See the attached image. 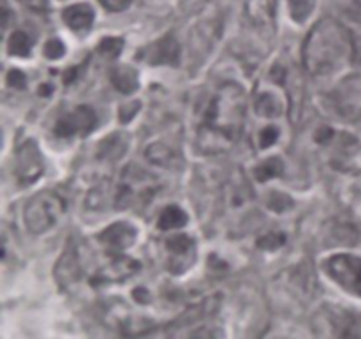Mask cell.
<instances>
[{"mask_svg":"<svg viewBox=\"0 0 361 339\" xmlns=\"http://www.w3.org/2000/svg\"><path fill=\"white\" fill-rule=\"evenodd\" d=\"M63 212H66L63 198L53 191H42L32 196L25 207V225L28 232L35 235L46 233L60 221Z\"/></svg>","mask_w":361,"mask_h":339,"instance_id":"4","label":"cell"},{"mask_svg":"<svg viewBox=\"0 0 361 339\" xmlns=\"http://www.w3.org/2000/svg\"><path fill=\"white\" fill-rule=\"evenodd\" d=\"M270 207L277 212H284L288 208L293 207V200L288 196V194L274 193L270 198Z\"/></svg>","mask_w":361,"mask_h":339,"instance_id":"28","label":"cell"},{"mask_svg":"<svg viewBox=\"0 0 361 339\" xmlns=\"http://www.w3.org/2000/svg\"><path fill=\"white\" fill-rule=\"evenodd\" d=\"M63 23L73 30H88L94 23L95 13L88 4H74V6L67 7L62 14Z\"/></svg>","mask_w":361,"mask_h":339,"instance_id":"13","label":"cell"},{"mask_svg":"<svg viewBox=\"0 0 361 339\" xmlns=\"http://www.w3.org/2000/svg\"><path fill=\"white\" fill-rule=\"evenodd\" d=\"M254 106H256V112L261 117H279L284 112L282 95L279 92L270 90V88H264V90L257 92Z\"/></svg>","mask_w":361,"mask_h":339,"instance_id":"14","label":"cell"},{"mask_svg":"<svg viewBox=\"0 0 361 339\" xmlns=\"http://www.w3.org/2000/svg\"><path fill=\"white\" fill-rule=\"evenodd\" d=\"M245 7L247 14L256 25H268V21L271 20L270 6L267 0H249Z\"/></svg>","mask_w":361,"mask_h":339,"instance_id":"20","label":"cell"},{"mask_svg":"<svg viewBox=\"0 0 361 339\" xmlns=\"http://www.w3.org/2000/svg\"><path fill=\"white\" fill-rule=\"evenodd\" d=\"M351 34L353 42V62L361 69V16L353 18L351 25H345Z\"/></svg>","mask_w":361,"mask_h":339,"instance_id":"22","label":"cell"},{"mask_svg":"<svg viewBox=\"0 0 361 339\" xmlns=\"http://www.w3.org/2000/svg\"><path fill=\"white\" fill-rule=\"evenodd\" d=\"M44 173V159L34 140H27L20 145L14 157V175L21 186L35 182Z\"/></svg>","mask_w":361,"mask_h":339,"instance_id":"6","label":"cell"},{"mask_svg":"<svg viewBox=\"0 0 361 339\" xmlns=\"http://www.w3.org/2000/svg\"><path fill=\"white\" fill-rule=\"evenodd\" d=\"M286 244V235L281 232H274V233H268V235L261 237L257 240V246L264 251H275L279 247H282Z\"/></svg>","mask_w":361,"mask_h":339,"instance_id":"25","label":"cell"},{"mask_svg":"<svg viewBox=\"0 0 361 339\" xmlns=\"http://www.w3.org/2000/svg\"><path fill=\"white\" fill-rule=\"evenodd\" d=\"M353 60V42L348 27L334 18L317 21L303 44V66L312 76H331Z\"/></svg>","mask_w":361,"mask_h":339,"instance_id":"2","label":"cell"},{"mask_svg":"<svg viewBox=\"0 0 361 339\" xmlns=\"http://www.w3.org/2000/svg\"><path fill=\"white\" fill-rule=\"evenodd\" d=\"M9 14H11V9H9V6H7V2H6V0H2V18H4L2 25H4V28H7V27H9Z\"/></svg>","mask_w":361,"mask_h":339,"instance_id":"32","label":"cell"},{"mask_svg":"<svg viewBox=\"0 0 361 339\" xmlns=\"http://www.w3.org/2000/svg\"><path fill=\"white\" fill-rule=\"evenodd\" d=\"M324 272L353 295L361 297V258L355 254H335L324 261Z\"/></svg>","mask_w":361,"mask_h":339,"instance_id":"5","label":"cell"},{"mask_svg":"<svg viewBox=\"0 0 361 339\" xmlns=\"http://www.w3.org/2000/svg\"><path fill=\"white\" fill-rule=\"evenodd\" d=\"M282 173H284V162L279 157L267 159V161H263L254 170L257 182H267V180L274 179V177H281Z\"/></svg>","mask_w":361,"mask_h":339,"instance_id":"18","label":"cell"},{"mask_svg":"<svg viewBox=\"0 0 361 339\" xmlns=\"http://www.w3.org/2000/svg\"><path fill=\"white\" fill-rule=\"evenodd\" d=\"M7 83H9V87L16 88V90H23L25 85H27V76L20 69H11L9 74H7Z\"/></svg>","mask_w":361,"mask_h":339,"instance_id":"29","label":"cell"},{"mask_svg":"<svg viewBox=\"0 0 361 339\" xmlns=\"http://www.w3.org/2000/svg\"><path fill=\"white\" fill-rule=\"evenodd\" d=\"M118 145H127L126 141H123V138L120 136V134H115V136H111V138H108V140H104V143L101 145V157L118 159L120 155L123 154V152L115 150V147H118Z\"/></svg>","mask_w":361,"mask_h":339,"instance_id":"24","label":"cell"},{"mask_svg":"<svg viewBox=\"0 0 361 339\" xmlns=\"http://www.w3.org/2000/svg\"><path fill=\"white\" fill-rule=\"evenodd\" d=\"M122 49H123V39L120 37H104L97 46L99 55L106 56V59H116Z\"/></svg>","mask_w":361,"mask_h":339,"instance_id":"23","label":"cell"},{"mask_svg":"<svg viewBox=\"0 0 361 339\" xmlns=\"http://www.w3.org/2000/svg\"><path fill=\"white\" fill-rule=\"evenodd\" d=\"M63 53H66V46H63V42L60 41V39H49V41L44 44L46 59L49 60L62 59Z\"/></svg>","mask_w":361,"mask_h":339,"instance_id":"27","label":"cell"},{"mask_svg":"<svg viewBox=\"0 0 361 339\" xmlns=\"http://www.w3.org/2000/svg\"><path fill=\"white\" fill-rule=\"evenodd\" d=\"M247 113V94L242 85H221L208 101L203 122L197 127V150L207 155L228 152L242 136Z\"/></svg>","mask_w":361,"mask_h":339,"instance_id":"1","label":"cell"},{"mask_svg":"<svg viewBox=\"0 0 361 339\" xmlns=\"http://www.w3.org/2000/svg\"><path fill=\"white\" fill-rule=\"evenodd\" d=\"M99 2L104 9L111 11V13H120V11H126L133 4V0H99Z\"/></svg>","mask_w":361,"mask_h":339,"instance_id":"30","label":"cell"},{"mask_svg":"<svg viewBox=\"0 0 361 339\" xmlns=\"http://www.w3.org/2000/svg\"><path fill=\"white\" fill-rule=\"evenodd\" d=\"M140 60L150 66H176L180 62V44L175 35L168 34L140 52Z\"/></svg>","mask_w":361,"mask_h":339,"instance_id":"10","label":"cell"},{"mask_svg":"<svg viewBox=\"0 0 361 339\" xmlns=\"http://www.w3.org/2000/svg\"><path fill=\"white\" fill-rule=\"evenodd\" d=\"M187 221H189V218H187V212L183 208H180L178 205H169L159 215L157 226L161 230H176L185 226Z\"/></svg>","mask_w":361,"mask_h":339,"instance_id":"16","label":"cell"},{"mask_svg":"<svg viewBox=\"0 0 361 339\" xmlns=\"http://www.w3.org/2000/svg\"><path fill=\"white\" fill-rule=\"evenodd\" d=\"M141 268L140 261L134 258L126 256V254H116L111 256L92 278L94 285H104V282H120L126 279L133 278L137 270Z\"/></svg>","mask_w":361,"mask_h":339,"instance_id":"9","label":"cell"},{"mask_svg":"<svg viewBox=\"0 0 361 339\" xmlns=\"http://www.w3.org/2000/svg\"><path fill=\"white\" fill-rule=\"evenodd\" d=\"M81 275V265L80 258H78V251L74 247L73 242L67 244L66 251L62 253V256L59 258L55 265V278L60 282L62 288H71V286L76 285L80 281Z\"/></svg>","mask_w":361,"mask_h":339,"instance_id":"11","label":"cell"},{"mask_svg":"<svg viewBox=\"0 0 361 339\" xmlns=\"http://www.w3.org/2000/svg\"><path fill=\"white\" fill-rule=\"evenodd\" d=\"M137 232L130 222L118 221L115 225H109L104 232H101L99 240L104 246H108L113 251H123L136 242Z\"/></svg>","mask_w":361,"mask_h":339,"instance_id":"12","label":"cell"},{"mask_svg":"<svg viewBox=\"0 0 361 339\" xmlns=\"http://www.w3.org/2000/svg\"><path fill=\"white\" fill-rule=\"evenodd\" d=\"M7 52L13 56H28L32 52L30 37L23 30L13 32L7 42Z\"/></svg>","mask_w":361,"mask_h":339,"instance_id":"19","label":"cell"},{"mask_svg":"<svg viewBox=\"0 0 361 339\" xmlns=\"http://www.w3.org/2000/svg\"><path fill=\"white\" fill-rule=\"evenodd\" d=\"M159 189L157 179L137 166H127L120 175L115 191L116 208L145 207Z\"/></svg>","mask_w":361,"mask_h":339,"instance_id":"3","label":"cell"},{"mask_svg":"<svg viewBox=\"0 0 361 339\" xmlns=\"http://www.w3.org/2000/svg\"><path fill=\"white\" fill-rule=\"evenodd\" d=\"M111 83L118 92L130 95L140 88V76H137V71H134L133 67L120 66L113 69Z\"/></svg>","mask_w":361,"mask_h":339,"instance_id":"15","label":"cell"},{"mask_svg":"<svg viewBox=\"0 0 361 339\" xmlns=\"http://www.w3.org/2000/svg\"><path fill=\"white\" fill-rule=\"evenodd\" d=\"M317 0H289V13L296 23H303L309 20L312 14L314 7H316Z\"/></svg>","mask_w":361,"mask_h":339,"instance_id":"21","label":"cell"},{"mask_svg":"<svg viewBox=\"0 0 361 339\" xmlns=\"http://www.w3.org/2000/svg\"><path fill=\"white\" fill-rule=\"evenodd\" d=\"M147 159L152 165L171 166L178 159V155L164 143H154L147 148Z\"/></svg>","mask_w":361,"mask_h":339,"instance_id":"17","label":"cell"},{"mask_svg":"<svg viewBox=\"0 0 361 339\" xmlns=\"http://www.w3.org/2000/svg\"><path fill=\"white\" fill-rule=\"evenodd\" d=\"M279 136H281V131H279L277 127L267 126L264 129H261L259 138H257V141H259V147L261 148L271 147V145L279 140Z\"/></svg>","mask_w":361,"mask_h":339,"instance_id":"26","label":"cell"},{"mask_svg":"<svg viewBox=\"0 0 361 339\" xmlns=\"http://www.w3.org/2000/svg\"><path fill=\"white\" fill-rule=\"evenodd\" d=\"M133 297H134V300L140 304H148L152 300V295L148 293L147 288H136L133 292Z\"/></svg>","mask_w":361,"mask_h":339,"instance_id":"31","label":"cell"},{"mask_svg":"<svg viewBox=\"0 0 361 339\" xmlns=\"http://www.w3.org/2000/svg\"><path fill=\"white\" fill-rule=\"evenodd\" d=\"M164 247L166 253H168V270L182 274L194 263L196 242H194L192 237L178 233V235L169 237L164 242Z\"/></svg>","mask_w":361,"mask_h":339,"instance_id":"7","label":"cell"},{"mask_svg":"<svg viewBox=\"0 0 361 339\" xmlns=\"http://www.w3.org/2000/svg\"><path fill=\"white\" fill-rule=\"evenodd\" d=\"M97 124V115L90 106H78L73 112L60 117L55 124V134L60 138H71L76 134H88Z\"/></svg>","mask_w":361,"mask_h":339,"instance_id":"8","label":"cell"}]
</instances>
